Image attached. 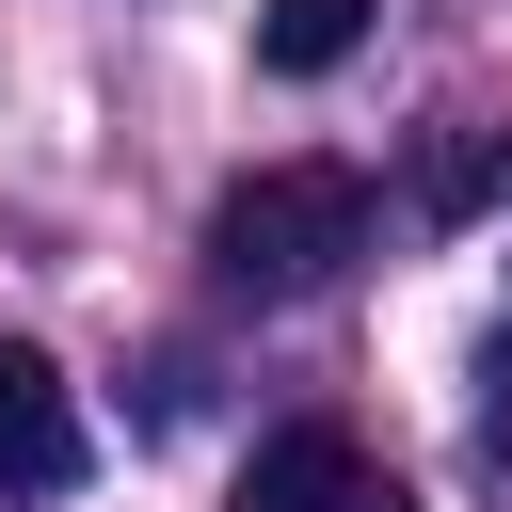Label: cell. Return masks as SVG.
I'll return each mask as SVG.
<instances>
[{"instance_id":"6da1fadb","label":"cell","mask_w":512,"mask_h":512,"mask_svg":"<svg viewBox=\"0 0 512 512\" xmlns=\"http://www.w3.org/2000/svg\"><path fill=\"white\" fill-rule=\"evenodd\" d=\"M368 256V176L352 160H256L224 208H208V272L240 304H304Z\"/></svg>"},{"instance_id":"7a4b0ae2","label":"cell","mask_w":512,"mask_h":512,"mask_svg":"<svg viewBox=\"0 0 512 512\" xmlns=\"http://www.w3.org/2000/svg\"><path fill=\"white\" fill-rule=\"evenodd\" d=\"M240 512H416L352 432H272L256 464H240Z\"/></svg>"},{"instance_id":"3957f363","label":"cell","mask_w":512,"mask_h":512,"mask_svg":"<svg viewBox=\"0 0 512 512\" xmlns=\"http://www.w3.org/2000/svg\"><path fill=\"white\" fill-rule=\"evenodd\" d=\"M64 480H80V400L48 352L0 336V496H64Z\"/></svg>"},{"instance_id":"277c9868","label":"cell","mask_w":512,"mask_h":512,"mask_svg":"<svg viewBox=\"0 0 512 512\" xmlns=\"http://www.w3.org/2000/svg\"><path fill=\"white\" fill-rule=\"evenodd\" d=\"M368 48V0H256V64L272 80H336Z\"/></svg>"},{"instance_id":"5b68a950","label":"cell","mask_w":512,"mask_h":512,"mask_svg":"<svg viewBox=\"0 0 512 512\" xmlns=\"http://www.w3.org/2000/svg\"><path fill=\"white\" fill-rule=\"evenodd\" d=\"M496 176H512V128H432V144H416V208H432V224L496 208Z\"/></svg>"}]
</instances>
